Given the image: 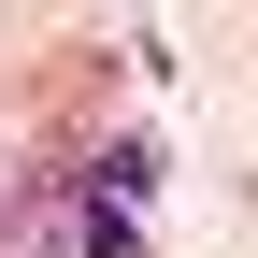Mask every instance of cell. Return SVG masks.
<instances>
[]
</instances>
